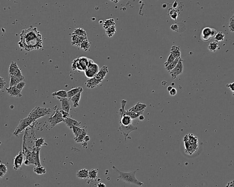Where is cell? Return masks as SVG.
Instances as JSON below:
<instances>
[{"label": "cell", "instance_id": "obj_33", "mask_svg": "<svg viewBox=\"0 0 234 187\" xmlns=\"http://www.w3.org/2000/svg\"><path fill=\"white\" fill-rule=\"evenodd\" d=\"M72 34L77 35L79 36L87 37L86 31L83 29H82V28H77V29H75V30H74Z\"/></svg>", "mask_w": 234, "mask_h": 187}, {"label": "cell", "instance_id": "obj_28", "mask_svg": "<svg viewBox=\"0 0 234 187\" xmlns=\"http://www.w3.org/2000/svg\"><path fill=\"white\" fill-rule=\"evenodd\" d=\"M171 53L176 58L181 57V52L180 48L178 46L173 45L171 49Z\"/></svg>", "mask_w": 234, "mask_h": 187}, {"label": "cell", "instance_id": "obj_19", "mask_svg": "<svg viewBox=\"0 0 234 187\" xmlns=\"http://www.w3.org/2000/svg\"><path fill=\"white\" fill-rule=\"evenodd\" d=\"M78 59H79V65L82 69V72H85L88 67L89 64V59L86 57L82 56L78 57Z\"/></svg>", "mask_w": 234, "mask_h": 187}, {"label": "cell", "instance_id": "obj_43", "mask_svg": "<svg viewBox=\"0 0 234 187\" xmlns=\"http://www.w3.org/2000/svg\"><path fill=\"white\" fill-rule=\"evenodd\" d=\"M229 28L230 31L234 32V15H233L230 19Z\"/></svg>", "mask_w": 234, "mask_h": 187}, {"label": "cell", "instance_id": "obj_12", "mask_svg": "<svg viewBox=\"0 0 234 187\" xmlns=\"http://www.w3.org/2000/svg\"><path fill=\"white\" fill-rule=\"evenodd\" d=\"M41 147L34 146L32 150V156L35 163V166H41L40 160V151Z\"/></svg>", "mask_w": 234, "mask_h": 187}, {"label": "cell", "instance_id": "obj_29", "mask_svg": "<svg viewBox=\"0 0 234 187\" xmlns=\"http://www.w3.org/2000/svg\"><path fill=\"white\" fill-rule=\"evenodd\" d=\"M53 97H62V98H66L68 97L67 92L65 90H59L57 92H53L52 94Z\"/></svg>", "mask_w": 234, "mask_h": 187}, {"label": "cell", "instance_id": "obj_17", "mask_svg": "<svg viewBox=\"0 0 234 187\" xmlns=\"http://www.w3.org/2000/svg\"><path fill=\"white\" fill-rule=\"evenodd\" d=\"M101 83V82L96 79L95 77H93L88 79L85 84L87 88L89 89H94L98 87Z\"/></svg>", "mask_w": 234, "mask_h": 187}, {"label": "cell", "instance_id": "obj_3", "mask_svg": "<svg viewBox=\"0 0 234 187\" xmlns=\"http://www.w3.org/2000/svg\"><path fill=\"white\" fill-rule=\"evenodd\" d=\"M112 168L119 174L118 179H120L125 182L130 184H134L138 186H141L144 185L143 183L139 181L135 177L137 171H132L129 173H125L118 170L115 166H112Z\"/></svg>", "mask_w": 234, "mask_h": 187}, {"label": "cell", "instance_id": "obj_37", "mask_svg": "<svg viewBox=\"0 0 234 187\" xmlns=\"http://www.w3.org/2000/svg\"><path fill=\"white\" fill-rule=\"evenodd\" d=\"M98 174V170L96 169H92L89 171V178L94 180L96 179Z\"/></svg>", "mask_w": 234, "mask_h": 187}, {"label": "cell", "instance_id": "obj_13", "mask_svg": "<svg viewBox=\"0 0 234 187\" xmlns=\"http://www.w3.org/2000/svg\"><path fill=\"white\" fill-rule=\"evenodd\" d=\"M108 73V67L107 66H104L100 69L94 77L98 81L102 83L103 80H104L107 74Z\"/></svg>", "mask_w": 234, "mask_h": 187}, {"label": "cell", "instance_id": "obj_39", "mask_svg": "<svg viewBox=\"0 0 234 187\" xmlns=\"http://www.w3.org/2000/svg\"><path fill=\"white\" fill-rule=\"evenodd\" d=\"M225 34L222 32H219L217 33L214 39L216 41L218 42L223 41L225 39Z\"/></svg>", "mask_w": 234, "mask_h": 187}, {"label": "cell", "instance_id": "obj_10", "mask_svg": "<svg viewBox=\"0 0 234 187\" xmlns=\"http://www.w3.org/2000/svg\"><path fill=\"white\" fill-rule=\"evenodd\" d=\"M9 76H23L21 69L19 68L16 62H11L9 68Z\"/></svg>", "mask_w": 234, "mask_h": 187}, {"label": "cell", "instance_id": "obj_7", "mask_svg": "<svg viewBox=\"0 0 234 187\" xmlns=\"http://www.w3.org/2000/svg\"><path fill=\"white\" fill-rule=\"evenodd\" d=\"M64 120L60 110H55L53 115L49 118L48 121L50 123L51 127L53 128L56 125L64 122Z\"/></svg>", "mask_w": 234, "mask_h": 187}, {"label": "cell", "instance_id": "obj_30", "mask_svg": "<svg viewBox=\"0 0 234 187\" xmlns=\"http://www.w3.org/2000/svg\"><path fill=\"white\" fill-rule=\"evenodd\" d=\"M219 48V44L217 41L210 42L208 46V49L211 52H215Z\"/></svg>", "mask_w": 234, "mask_h": 187}, {"label": "cell", "instance_id": "obj_48", "mask_svg": "<svg viewBox=\"0 0 234 187\" xmlns=\"http://www.w3.org/2000/svg\"><path fill=\"white\" fill-rule=\"evenodd\" d=\"M169 94L172 96H175L177 94V90H176V88H172V89L169 92Z\"/></svg>", "mask_w": 234, "mask_h": 187}, {"label": "cell", "instance_id": "obj_56", "mask_svg": "<svg viewBox=\"0 0 234 187\" xmlns=\"http://www.w3.org/2000/svg\"><path fill=\"white\" fill-rule=\"evenodd\" d=\"M110 1H112V2H115V3H116V0H110Z\"/></svg>", "mask_w": 234, "mask_h": 187}, {"label": "cell", "instance_id": "obj_27", "mask_svg": "<svg viewBox=\"0 0 234 187\" xmlns=\"http://www.w3.org/2000/svg\"><path fill=\"white\" fill-rule=\"evenodd\" d=\"M82 92H80L76 95H74L70 99V100L73 103V107H77L79 106V101L81 97V94Z\"/></svg>", "mask_w": 234, "mask_h": 187}, {"label": "cell", "instance_id": "obj_50", "mask_svg": "<svg viewBox=\"0 0 234 187\" xmlns=\"http://www.w3.org/2000/svg\"><path fill=\"white\" fill-rule=\"evenodd\" d=\"M217 34V32L216 30L215 29H212L211 34V38H215Z\"/></svg>", "mask_w": 234, "mask_h": 187}, {"label": "cell", "instance_id": "obj_34", "mask_svg": "<svg viewBox=\"0 0 234 187\" xmlns=\"http://www.w3.org/2000/svg\"><path fill=\"white\" fill-rule=\"evenodd\" d=\"M115 25V23L114 19H108L104 21L103 26V28L106 30L108 28H109L112 26Z\"/></svg>", "mask_w": 234, "mask_h": 187}, {"label": "cell", "instance_id": "obj_5", "mask_svg": "<svg viewBox=\"0 0 234 187\" xmlns=\"http://www.w3.org/2000/svg\"><path fill=\"white\" fill-rule=\"evenodd\" d=\"M99 67L98 64L95 63L92 59H89V64L87 69L85 71L86 77L89 79L94 77L99 72Z\"/></svg>", "mask_w": 234, "mask_h": 187}, {"label": "cell", "instance_id": "obj_25", "mask_svg": "<svg viewBox=\"0 0 234 187\" xmlns=\"http://www.w3.org/2000/svg\"><path fill=\"white\" fill-rule=\"evenodd\" d=\"M132 120L133 119L130 116L124 115L122 116H121V120L120 123V124L124 125H132Z\"/></svg>", "mask_w": 234, "mask_h": 187}, {"label": "cell", "instance_id": "obj_20", "mask_svg": "<svg viewBox=\"0 0 234 187\" xmlns=\"http://www.w3.org/2000/svg\"><path fill=\"white\" fill-rule=\"evenodd\" d=\"M64 122L67 126V127L69 128H70V129H72L73 126H77V127H80L81 124H82L81 122L78 121L76 120L71 119L69 117H67V118L64 119Z\"/></svg>", "mask_w": 234, "mask_h": 187}, {"label": "cell", "instance_id": "obj_1", "mask_svg": "<svg viewBox=\"0 0 234 187\" xmlns=\"http://www.w3.org/2000/svg\"><path fill=\"white\" fill-rule=\"evenodd\" d=\"M19 44L20 48L29 52L42 48V36L40 32L35 27L23 30L20 34Z\"/></svg>", "mask_w": 234, "mask_h": 187}, {"label": "cell", "instance_id": "obj_16", "mask_svg": "<svg viewBox=\"0 0 234 187\" xmlns=\"http://www.w3.org/2000/svg\"><path fill=\"white\" fill-rule=\"evenodd\" d=\"M212 29L210 27H206L203 29L201 33V39L204 42L210 41L211 39V34Z\"/></svg>", "mask_w": 234, "mask_h": 187}, {"label": "cell", "instance_id": "obj_36", "mask_svg": "<svg viewBox=\"0 0 234 187\" xmlns=\"http://www.w3.org/2000/svg\"><path fill=\"white\" fill-rule=\"evenodd\" d=\"M80 47L82 49H83L84 51H87L90 47V43L88 41V39H86L82 42Z\"/></svg>", "mask_w": 234, "mask_h": 187}, {"label": "cell", "instance_id": "obj_18", "mask_svg": "<svg viewBox=\"0 0 234 187\" xmlns=\"http://www.w3.org/2000/svg\"><path fill=\"white\" fill-rule=\"evenodd\" d=\"M86 39H87V37L79 36L72 34V44L73 45L80 46L82 42Z\"/></svg>", "mask_w": 234, "mask_h": 187}, {"label": "cell", "instance_id": "obj_31", "mask_svg": "<svg viewBox=\"0 0 234 187\" xmlns=\"http://www.w3.org/2000/svg\"><path fill=\"white\" fill-rule=\"evenodd\" d=\"M34 172L38 175H42L46 173V169L42 166H36L34 168Z\"/></svg>", "mask_w": 234, "mask_h": 187}, {"label": "cell", "instance_id": "obj_41", "mask_svg": "<svg viewBox=\"0 0 234 187\" xmlns=\"http://www.w3.org/2000/svg\"><path fill=\"white\" fill-rule=\"evenodd\" d=\"M175 56L173 55L172 54L170 53V54L169 55L167 59L165 62V67H167L169 64H171L172 62H173L175 59H176Z\"/></svg>", "mask_w": 234, "mask_h": 187}, {"label": "cell", "instance_id": "obj_15", "mask_svg": "<svg viewBox=\"0 0 234 187\" xmlns=\"http://www.w3.org/2000/svg\"><path fill=\"white\" fill-rule=\"evenodd\" d=\"M61 102L62 104V110L67 112H69L71 109V102L70 99L68 97L62 98V97H56Z\"/></svg>", "mask_w": 234, "mask_h": 187}, {"label": "cell", "instance_id": "obj_35", "mask_svg": "<svg viewBox=\"0 0 234 187\" xmlns=\"http://www.w3.org/2000/svg\"><path fill=\"white\" fill-rule=\"evenodd\" d=\"M7 167L6 165L3 163L0 164V178H2L7 172Z\"/></svg>", "mask_w": 234, "mask_h": 187}, {"label": "cell", "instance_id": "obj_49", "mask_svg": "<svg viewBox=\"0 0 234 187\" xmlns=\"http://www.w3.org/2000/svg\"><path fill=\"white\" fill-rule=\"evenodd\" d=\"M171 29L173 31H177L178 30V26L177 25V24L172 25L171 26Z\"/></svg>", "mask_w": 234, "mask_h": 187}, {"label": "cell", "instance_id": "obj_23", "mask_svg": "<svg viewBox=\"0 0 234 187\" xmlns=\"http://www.w3.org/2000/svg\"><path fill=\"white\" fill-rule=\"evenodd\" d=\"M87 127H86V128H84L83 129H82V131L80 132V134H79L77 136L75 137V138H74V140H75V141L78 143L83 142L84 137L87 135Z\"/></svg>", "mask_w": 234, "mask_h": 187}, {"label": "cell", "instance_id": "obj_11", "mask_svg": "<svg viewBox=\"0 0 234 187\" xmlns=\"http://www.w3.org/2000/svg\"><path fill=\"white\" fill-rule=\"evenodd\" d=\"M25 158L24 155L23 151L19 153L18 155L15 156L14 159V170H18L23 165L24 161V158Z\"/></svg>", "mask_w": 234, "mask_h": 187}, {"label": "cell", "instance_id": "obj_21", "mask_svg": "<svg viewBox=\"0 0 234 187\" xmlns=\"http://www.w3.org/2000/svg\"><path fill=\"white\" fill-rule=\"evenodd\" d=\"M147 107V105L145 103H142L138 102L135 106L132 107L128 110V111L134 112H140L145 111Z\"/></svg>", "mask_w": 234, "mask_h": 187}, {"label": "cell", "instance_id": "obj_46", "mask_svg": "<svg viewBox=\"0 0 234 187\" xmlns=\"http://www.w3.org/2000/svg\"><path fill=\"white\" fill-rule=\"evenodd\" d=\"M60 111L61 112H62V114L63 118H64V119H66V118H67V117H69V116L70 115L69 112H67L63 110H60Z\"/></svg>", "mask_w": 234, "mask_h": 187}, {"label": "cell", "instance_id": "obj_52", "mask_svg": "<svg viewBox=\"0 0 234 187\" xmlns=\"http://www.w3.org/2000/svg\"><path fill=\"white\" fill-rule=\"evenodd\" d=\"M226 186V187H234V180L228 183Z\"/></svg>", "mask_w": 234, "mask_h": 187}, {"label": "cell", "instance_id": "obj_4", "mask_svg": "<svg viewBox=\"0 0 234 187\" xmlns=\"http://www.w3.org/2000/svg\"><path fill=\"white\" fill-rule=\"evenodd\" d=\"M51 110L49 108H43L36 107L30 112L28 116L31 117L34 120L42 117L50 115Z\"/></svg>", "mask_w": 234, "mask_h": 187}, {"label": "cell", "instance_id": "obj_42", "mask_svg": "<svg viewBox=\"0 0 234 187\" xmlns=\"http://www.w3.org/2000/svg\"><path fill=\"white\" fill-rule=\"evenodd\" d=\"M72 129L73 133L74 135H75V137L77 136L80 134L82 130V129H81V128H80V127H77V126H73Z\"/></svg>", "mask_w": 234, "mask_h": 187}, {"label": "cell", "instance_id": "obj_47", "mask_svg": "<svg viewBox=\"0 0 234 187\" xmlns=\"http://www.w3.org/2000/svg\"><path fill=\"white\" fill-rule=\"evenodd\" d=\"M226 87L227 88L230 89L232 92L234 91V82L232 83H229V84H226Z\"/></svg>", "mask_w": 234, "mask_h": 187}, {"label": "cell", "instance_id": "obj_32", "mask_svg": "<svg viewBox=\"0 0 234 187\" xmlns=\"http://www.w3.org/2000/svg\"><path fill=\"white\" fill-rule=\"evenodd\" d=\"M181 58V57L180 58H176L175 60L173 61V62H172L171 64H169L168 66L167 67H166V69H167V71L168 72H170L171 71H172V69H173L176 66H177V64L178 63V62H179V60H180V59Z\"/></svg>", "mask_w": 234, "mask_h": 187}, {"label": "cell", "instance_id": "obj_8", "mask_svg": "<svg viewBox=\"0 0 234 187\" xmlns=\"http://www.w3.org/2000/svg\"><path fill=\"white\" fill-rule=\"evenodd\" d=\"M120 125L119 128V130L120 131L121 133L123 134L125 136V140H127V137L129 136V134L133 131L136 130L138 128L133 125H124L120 124Z\"/></svg>", "mask_w": 234, "mask_h": 187}, {"label": "cell", "instance_id": "obj_44", "mask_svg": "<svg viewBox=\"0 0 234 187\" xmlns=\"http://www.w3.org/2000/svg\"><path fill=\"white\" fill-rule=\"evenodd\" d=\"M16 86V87L19 88L20 90L22 91L24 87L26 86V83L24 81H21V82H20L19 83H18Z\"/></svg>", "mask_w": 234, "mask_h": 187}, {"label": "cell", "instance_id": "obj_24", "mask_svg": "<svg viewBox=\"0 0 234 187\" xmlns=\"http://www.w3.org/2000/svg\"><path fill=\"white\" fill-rule=\"evenodd\" d=\"M89 171L87 169H82L78 171L77 176L80 179H87L89 178Z\"/></svg>", "mask_w": 234, "mask_h": 187}, {"label": "cell", "instance_id": "obj_22", "mask_svg": "<svg viewBox=\"0 0 234 187\" xmlns=\"http://www.w3.org/2000/svg\"><path fill=\"white\" fill-rule=\"evenodd\" d=\"M10 87L16 86L20 82L24 80V76H12L10 77Z\"/></svg>", "mask_w": 234, "mask_h": 187}, {"label": "cell", "instance_id": "obj_58", "mask_svg": "<svg viewBox=\"0 0 234 187\" xmlns=\"http://www.w3.org/2000/svg\"><path fill=\"white\" fill-rule=\"evenodd\" d=\"M233 95H234V91L233 92Z\"/></svg>", "mask_w": 234, "mask_h": 187}, {"label": "cell", "instance_id": "obj_40", "mask_svg": "<svg viewBox=\"0 0 234 187\" xmlns=\"http://www.w3.org/2000/svg\"><path fill=\"white\" fill-rule=\"evenodd\" d=\"M116 33V28L115 26H112L106 29V34L108 37H112Z\"/></svg>", "mask_w": 234, "mask_h": 187}, {"label": "cell", "instance_id": "obj_2", "mask_svg": "<svg viewBox=\"0 0 234 187\" xmlns=\"http://www.w3.org/2000/svg\"><path fill=\"white\" fill-rule=\"evenodd\" d=\"M183 141L186 153L191 155L196 153L198 148V139L197 136L190 133L185 135Z\"/></svg>", "mask_w": 234, "mask_h": 187}, {"label": "cell", "instance_id": "obj_45", "mask_svg": "<svg viewBox=\"0 0 234 187\" xmlns=\"http://www.w3.org/2000/svg\"><path fill=\"white\" fill-rule=\"evenodd\" d=\"M6 82L5 80L3 79L2 77H1V80H0V90H1L4 88H6Z\"/></svg>", "mask_w": 234, "mask_h": 187}, {"label": "cell", "instance_id": "obj_38", "mask_svg": "<svg viewBox=\"0 0 234 187\" xmlns=\"http://www.w3.org/2000/svg\"><path fill=\"white\" fill-rule=\"evenodd\" d=\"M44 138H41L39 139H37L36 142H35V145L34 146L36 147H41L43 146H45V145H48L47 143L44 141Z\"/></svg>", "mask_w": 234, "mask_h": 187}, {"label": "cell", "instance_id": "obj_57", "mask_svg": "<svg viewBox=\"0 0 234 187\" xmlns=\"http://www.w3.org/2000/svg\"><path fill=\"white\" fill-rule=\"evenodd\" d=\"M120 1V0H116V3H118V2H119Z\"/></svg>", "mask_w": 234, "mask_h": 187}, {"label": "cell", "instance_id": "obj_14", "mask_svg": "<svg viewBox=\"0 0 234 187\" xmlns=\"http://www.w3.org/2000/svg\"><path fill=\"white\" fill-rule=\"evenodd\" d=\"M5 89L7 91V93L10 96L19 97H22V94H21V92L22 91L20 90L19 88H17L16 86L10 87L8 88L6 87Z\"/></svg>", "mask_w": 234, "mask_h": 187}, {"label": "cell", "instance_id": "obj_26", "mask_svg": "<svg viewBox=\"0 0 234 187\" xmlns=\"http://www.w3.org/2000/svg\"><path fill=\"white\" fill-rule=\"evenodd\" d=\"M83 88L81 87H78L76 88H73L67 92L68 98L71 99L74 95H76L79 92H83Z\"/></svg>", "mask_w": 234, "mask_h": 187}, {"label": "cell", "instance_id": "obj_9", "mask_svg": "<svg viewBox=\"0 0 234 187\" xmlns=\"http://www.w3.org/2000/svg\"><path fill=\"white\" fill-rule=\"evenodd\" d=\"M183 59H180L177 66L170 72V75L173 79H176L177 77L182 74L183 71Z\"/></svg>", "mask_w": 234, "mask_h": 187}, {"label": "cell", "instance_id": "obj_53", "mask_svg": "<svg viewBox=\"0 0 234 187\" xmlns=\"http://www.w3.org/2000/svg\"><path fill=\"white\" fill-rule=\"evenodd\" d=\"M97 186L98 187H106V185L103 183H99L97 184Z\"/></svg>", "mask_w": 234, "mask_h": 187}, {"label": "cell", "instance_id": "obj_54", "mask_svg": "<svg viewBox=\"0 0 234 187\" xmlns=\"http://www.w3.org/2000/svg\"><path fill=\"white\" fill-rule=\"evenodd\" d=\"M139 120H145V117L143 115H141L139 117Z\"/></svg>", "mask_w": 234, "mask_h": 187}, {"label": "cell", "instance_id": "obj_6", "mask_svg": "<svg viewBox=\"0 0 234 187\" xmlns=\"http://www.w3.org/2000/svg\"><path fill=\"white\" fill-rule=\"evenodd\" d=\"M35 121L34 119L29 116L27 117V118L21 120L19 125L16 127V129L14 132V135L18 136L19 134L21 133L24 130L29 127V126L30 125Z\"/></svg>", "mask_w": 234, "mask_h": 187}, {"label": "cell", "instance_id": "obj_55", "mask_svg": "<svg viewBox=\"0 0 234 187\" xmlns=\"http://www.w3.org/2000/svg\"><path fill=\"white\" fill-rule=\"evenodd\" d=\"M172 88L173 87H172V86H169L167 87V90L169 91V92H170V91H171L172 89Z\"/></svg>", "mask_w": 234, "mask_h": 187}, {"label": "cell", "instance_id": "obj_51", "mask_svg": "<svg viewBox=\"0 0 234 187\" xmlns=\"http://www.w3.org/2000/svg\"><path fill=\"white\" fill-rule=\"evenodd\" d=\"M90 138L89 135H86L84 137L83 142H87L90 141Z\"/></svg>", "mask_w": 234, "mask_h": 187}]
</instances>
